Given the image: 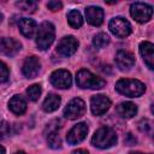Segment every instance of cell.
Masks as SVG:
<instances>
[{"label": "cell", "mask_w": 154, "mask_h": 154, "mask_svg": "<svg viewBox=\"0 0 154 154\" xmlns=\"http://www.w3.org/2000/svg\"><path fill=\"white\" fill-rule=\"evenodd\" d=\"M116 90L122 95H125L129 97H137L144 93L146 85L138 79L123 78L116 83Z\"/></svg>", "instance_id": "6da1fadb"}, {"label": "cell", "mask_w": 154, "mask_h": 154, "mask_svg": "<svg viewBox=\"0 0 154 154\" xmlns=\"http://www.w3.org/2000/svg\"><path fill=\"white\" fill-rule=\"evenodd\" d=\"M117 142V134L116 131L109 126H102L95 131V134L91 137L93 146L106 149L112 146H114Z\"/></svg>", "instance_id": "7a4b0ae2"}, {"label": "cell", "mask_w": 154, "mask_h": 154, "mask_svg": "<svg viewBox=\"0 0 154 154\" xmlns=\"http://www.w3.org/2000/svg\"><path fill=\"white\" fill-rule=\"evenodd\" d=\"M76 82H77V85L83 89H101L106 84L105 79L95 76L94 73H91L85 69H81L77 72Z\"/></svg>", "instance_id": "3957f363"}, {"label": "cell", "mask_w": 154, "mask_h": 154, "mask_svg": "<svg viewBox=\"0 0 154 154\" xmlns=\"http://www.w3.org/2000/svg\"><path fill=\"white\" fill-rule=\"evenodd\" d=\"M55 37V29L54 25L49 22H43L36 34V45L41 51H46L51 47Z\"/></svg>", "instance_id": "277c9868"}, {"label": "cell", "mask_w": 154, "mask_h": 154, "mask_svg": "<svg viewBox=\"0 0 154 154\" xmlns=\"http://www.w3.org/2000/svg\"><path fill=\"white\" fill-rule=\"evenodd\" d=\"M131 17L138 23H146L152 18L153 8L150 5L144 2H135L130 7Z\"/></svg>", "instance_id": "5b68a950"}, {"label": "cell", "mask_w": 154, "mask_h": 154, "mask_svg": "<svg viewBox=\"0 0 154 154\" xmlns=\"http://www.w3.org/2000/svg\"><path fill=\"white\" fill-rule=\"evenodd\" d=\"M108 26H109L111 32L119 38H124L131 34V25L123 17H116V18L111 19Z\"/></svg>", "instance_id": "8992f818"}, {"label": "cell", "mask_w": 154, "mask_h": 154, "mask_svg": "<svg viewBox=\"0 0 154 154\" xmlns=\"http://www.w3.org/2000/svg\"><path fill=\"white\" fill-rule=\"evenodd\" d=\"M85 113V103L82 99H72L64 109V116L67 119H77Z\"/></svg>", "instance_id": "52a82bcc"}, {"label": "cell", "mask_w": 154, "mask_h": 154, "mask_svg": "<svg viewBox=\"0 0 154 154\" xmlns=\"http://www.w3.org/2000/svg\"><path fill=\"white\" fill-rule=\"evenodd\" d=\"M78 48V41L73 36H65L63 37L58 46H57V52L61 57H71Z\"/></svg>", "instance_id": "ba28073f"}, {"label": "cell", "mask_w": 154, "mask_h": 154, "mask_svg": "<svg viewBox=\"0 0 154 154\" xmlns=\"http://www.w3.org/2000/svg\"><path fill=\"white\" fill-rule=\"evenodd\" d=\"M72 82V77L71 73L67 70H55L52 75H51V83L59 89H66L70 88Z\"/></svg>", "instance_id": "9c48e42d"}, {"label": "cell", "mask_w": 154, "mask_h": 154, "mask_svg": "<svg viewBox=\"0 0 154 154\" xmlns=\"http://www.w3.org/2000/svg\"><path fill=\"white\" fill-rule=\"evenodd\" d=\"M109 106H111V100L102 94L95 95L90 100V108L94 116H102L108 111Z\"/></svg>", "instance_id": "30bf717a"}, {"label": "cell", "mask_w": 154, "mask_h": 154, "mask_svg": "<svg viewBox=\"0 0 154 154\" xmlns=\"http://www.w3.org/2000/svg\"><path fill=\"white\" fill-rule=\"evenodd\" d=\"M88 134V126L85 123H78L76 124L66 135V141L70 144H77L82 142Z\"/></svg>", "instance_id": "8fae6325"}, {"label": "cell", "mask_w": 154, "mask_h": 154, "mask_svg": "<svg viewBox=\"0 0 154 154\" xmlns=\"http://www.w3.org/2000/svg\"><path fill=\"white\" fill-rule=\"evenodd\" d=\"M40 67H41V63H40L38 58L32 55V57H28L24 60L22 71L26 78H34L40 72Z\"/></svg>", "instance_id": "7c38bea8"}, {"label": "cell", "mask_w": 154, "mask_h": 154, "mask_svg": "<svg viewBox=\"0 0 154 154\" xmlns=\"http://www.w3.org/2000/svg\"><path fill=\"white\" fill-rule=\"evenodd\" d=\"M20 47H22V45L14 38L0 37V54L13 57L19 52Z\"/></svg>", "instance_id": "4fadbf2b"}, {"label": "cell", "mask_w": 154, "mask_h": 154, "mask_svg": "<svg viewBox=\"0 0 154 154\" xmlns=\"http://www.w3.org/2000/svg\"><path fill=\"white\" fill-rule=\"evenodd\" d=\"M116 64L120 70H129L135 64V57L130 52L126 51H119L116 55Z\"/></svg>", "instance_id": "5bb4252c"}, {"label": "cell", "mask_w": 154, "mask_h": 154, "mask_svg": "<svg viewBox=\"0 0 154 154\" xmlns=\"http://www.w3.org/2000/svg\"><path fill=\"white\" fill-rule=\"evenodd\" d=\"M140 53L144 60V63L147 64V66L153 70L154 69V46L152 42H148V41H143L141 42L140 45Z\"/></svg>", "instance_id": "9a60e30c"}, {"label": "cell", "mask_w": 154, "mask_h": 154, "mask_svg": "<svg viewBox=\"0 0 154 154\" xmlns=\"http://www.w3.org/2000/svg\"><path fill=\"white\" fill-rule=\"evenodd\" d=\"M85 17L89 24L94 26H99L103 22V11L100 7L90 6L85 8Z\"/></svg>", "instance_id": "2e32d148"}, {"label": "cell", "mask_w": 154, "mask_h": 154, "mask_svg": "<svg viewBox=\"0 0 154 154\" xmlns=\"http://www.w3.org/2000/svg\"><path fill=\"white\" fill-rule=\"evenodd\" d=\"M18 28L20 30V32L28 37V38H31L37 29V25L35 23V20L30 19V18H22L19 22H18Z\"/></svg>", "instance_id": "e0dca14e"}, {"label": "cell", "mask_w": 154, "mask_h": 154, "mask_svg": "<svg viewBox=\"0 0 154 154\" xmlns=\"http://www.w3.org/2000/svg\"><path fill=\"white\" fill-rule=\"evenodd\" d=\"M8 108L11 109L12 113L19 116V114H23L26 111V102L22 96L14 95L8 101Z\"/></svg>", "instance_id": "ac0fdd59"}, {"label": "cell", "mask_w": 154, "mask_h": 154, "mask_svg": "<svg viewBox=\"0 0 154 154\" xmlns=\"http://www.w3.org/2000/svg\"><path fill=\"white\" fill-rule=\"evenodd\" d=\"M117 113L124 119H130L137 113V106L132 102H122L117 106Z\"/></svg>", "instance_id": "d6986e66"}, {"label": "cell", "mask_w": 154, "mask_h": 154, "mask_svg": "<svg viewBox=\"0 0 154 154\" xmlns=\"http://www.w3.org/2000/svg\"><path fill=\"white\" fill-rule=\"evenodd\" d=\"M60 101H61V99H60L59 95H57V94H49L45 99V101L42 103V108L46 112H53V111L58 109V107L60 105Z\"/></svg>", "instance_id": "ffe728a7"}, {"label": "cell", "mask_w": 154, "mask_h": 154, "mask_svg": "<svg viewBox=\"0 0 154 154\" xmlns=\"http://www.w3.org/2000/svg\"><path fill=\"white\" fill-rule=\"evenodd\" d=\"M67 22H69V24H70L72 28L77 29V28L82 26V24H83L82 14H81L77 10H71V11L67 13Z\"/></svg>", "instance_id": "44dd1931"}, {"label": "cell", "mask_w": 154, "mask_h": 154, "mask_svg": "<svg viewBox=\"0 0 154 154\" xmlns=\"http://www.w3.org/2000/svg\"><path fill=\"white\" fill-rule=\"evenodd\" d=\"M16 6H17L19 10H22V11H24V12H30V13H32V12H35V11L37 10V2L31 1V0L17 1V2H16Z\"/></svg>", "instance_id": "7402d4cb"}, {"label": "cell", "mask_w": 154, "mask_h": 154, "mask_svg": "<svg viewBox=\"0 0 154 154\" xmlns=\"http://www.w3.org/2000/svg\"><path fill=\"white\" fill-rule=\"evenodd\" d=\"M109 43V37L105 32H99L93 38V45L95 48H103Z\"/></svg>", "instance_id": "603a6c76"}, {"label": "cell", "mask_w": 154, "mask_h": 154, "mask_svg": "<svg viewBox=\"0 0 154 154\" xmlns=\"http://www.w3.org/2000/svg\"><path fill=\"white\" fill-rule=\"evenodd\" d=\"M47 142L49 144L51 148L53 149H58L61 147V140H60V136L57 131H51L48 132V136H47Z\"/></svg>", "instance_id": "cb8c5ba5"}, {"label": "cell", "mask_w": 154, "mask_h": 154, "mask_svg": "<svg viewBox=\"0 0 154 154\" xmlns=\"http://www.w3.org/2000/svg\"><path fill=\"white\" fill-rule=\"evenodd\" d=\"M41 85L40 84H32L26 89V95L31 101H36L38 100L40 95H41Z\"/></svg>", "instance_id": "d4e9b609"}, {"label": "cell", "mask_w": 154, "mask_h": 154, "mask_svg": "<svg viewBox=\"0 0 154 154\" xmlns=\"http://www.w3.org/2000/svg\"><path fill=\"white\" fill-rule=\"evenodd\" d=\"M8 67L6 66V64H4L2 61H0V84L6 82L8 78Z\"/></svg>", "instance_id": "484cf974"}, {"label": "cell", "mask_w": 154, "mask_h": 154, "mask_svg": "<svg viewBox=\"0 0 154 154\" xmlns=\"http://www.w3.org/2000/svg\"><path fill=\"white\" fill-rule=\"evenodd\" d=\"M11 132L10 124L7 122H2L0 124V138H6Z\"/></svg>", "instance_id": "4316f807"}, {"label": "cell", "mask_w": 154, "mask_h": 154, "mask_svg": "<svg viewBox=\"0 0 154 154\" xmlns=\"http://www.w3.org/2000/svg\"><path fill=\"white\" fill-rule=\"evenodd\" d=\"M138 129L142 131V132H146V134H150L152 131V123L147 119H143L138 124Z\"/></svg>", "instance_id": "83f0119b"}, {"label": "cell", "mask_w": 154, "mask_h": 154, "mask_svg": "<svg viewBox=\"0 0 154 154\" xmlns=\"http://www.w3.org/2000/svg\"><path fill=\"white\" fill-rule=\"evenodd\" d=\"M47 7H48L51 11H59V10H61L63 4H61L60 1H49V2L47 4Z\"/></svg>", "instance_id": "f1b7e54d"}, {"label": "cell", "mask_w": 154, "mask_h": 154, "mask_svg": "<svg viewBox=\"0 0 154 154\" xmlns=\"http://www.w3.org/2000/svg\"><path fill=\"white\" fill-rule=\"evenodd\" d=\"M125 142H126V144L132 146V144L136 143V138L132 136V134H128V135H126V138H125Z\"/></svg>", "instance_id": "f546056e"}, {"label": "cell", "mask_w": 154, "mask_h": 154, "mask_svg": "<svg viewBox=\"0 0 154 154\" xmlns=\"http://www.w3.org/2000/svg\"><path fill=\"white\" fill-rule=\"evenodd\" d=\"M72 154H89L87 150H84V149H77V150H75Z\"/></svg>", "instance_id": "4dcf8cb0"}, {"label": "cell", "mask_w": 154, "mask_h": 154, "mask_svg": "<svg viewBox=\"0 0 154 154\" xmlns=\"http://www.w3.org/2000/svg\"><path fill=\"white\" fill-rule=\"evenodd\" d=\"M0 154H5V148L0 144Z\"/></svg>", "instance_id": "1f68e13d"}, {"label": "cell", "mask_w": 154, "mask_h": 154, "mask_svg": "<svg viewBox=\"0 0 154 154\" xmlns=\"http://www.w3.org/2000/svg\"><path fill=\"white\" fill-rule=\"evenodd\" d=\"M130 154H143V153H140V152H134V153H130Z\"/></svg>", "instance_id": "d6a6232c"}, {"label": "cell", "mask_w": 154, "mask_h": 154, "mask_svg": "<svg viewBox=\"0 0 154 154\" xmlns=\"http://www.w3.org/2000/svg\"><path fill=\"white\" fill-rule=\"evenodd\" d=\"M14 154H25V153H24V152H16Z\"/></svg>", "instance_id": "836d02e7"}, {"label": "cell", "mask_w": 154, "mask_h": 154, "mask_svg": "<svg viewBox=\"0 0 154 154\" xmlns=\"http://www.w3.org/2000/svg\"><path fill=\"white\" fill-rule=\"evenodd\" d=\"M1 22H2V14L0 13V23H1Z\"/></svg>", "instance_id": "e575fe53"}]
</instances>
